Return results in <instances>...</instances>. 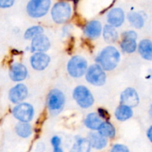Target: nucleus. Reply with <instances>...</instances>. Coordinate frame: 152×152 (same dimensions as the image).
Segmentation results:
<instances>
[{
	"instance_id": "obj_20",
	"label": "nucleus",
	"mask_w": 152,
	"mask_h": 152,
	"mask_svg": "<svg viewBox=\"0 0 152 152\" xmlns=\"http://www.w3.org/2000/svg\"><path fill=\"white\" fill-rule=\"evenodd\" d=\"M133 116L132 108L126 105H121L116 109L115 117L120 121H126Z\"/></svg>"
},
{
	"instance_id": "obj_2",
	"label": "nucleus",
	"mask_w": 152,
	"mask_h": 152,
	"mask_svg": "<svg viewBox=\"0 0 152 152\" xmlns=\"http://www.w3.org/2000/svg\"><path fill=\"white\" fill-rule=\"evenodd\" d=\"M71 7L68 2L59 1L56 3L52 7L51 16L56 23H65L71 18Z\"/></svg>"
},
{
	"instance_id": "obj_23",
	"label": "nucleus",
	"mask_w": 152,
	"mask_h": 152,
	"mask_svg": "<svg viewBox=\"0 0 152 152\" xmlns=\"http://www.w3.org/2000/svg\"><path fill=\"white\" fill-rule=\"evenodd\" d=\"M15 130H16V133L17 134L18 136L22 138L28 137L32 134V128H31V125L28 124V123L20 122V123H17L15 127Z\"/></svg>"
},
{
	"instance_id": "obj_6",
	"label": "nucleus",
	"mask_w": 152,
	"mask_h": 152,
	"mask_svg": "<svg viewBox=\"0 0 152 152\" xmlns=\"http://www.w3.org/2000/svg\"><path fill=\"white\" fill-rule=\"evenodd\" d=\"M86 80L94 86H100L106 81V74L99 65H92L87 69L86 74Z\"/></svg>"
},
{
	"instance_id": "obj_12",
	"label": "nucleus",
	"mask_w": 152,
	"mask_h": 152,
	"mask_svg": "<svg viewBox=\"0 0 152 152\" xmlns=\"http://www.w3.org/2000/svg\"><path fill=\"white\" fill-rule=\"evenodd\" d=\"M50 60L48 55L43 52H37L31 56V64L34 70L43 71L48 66Z\"/></svg>"
},
{
	"instance_id": "obj_18",
	"label": "nucleus",
	"mask_w": 152,
	"mask_h": 152,
	"mask_svg": "<svg viewBox=\"0 0 152 152\" xmlns=\"http://www.w3.org/2000/svg\"><path fill=\"white\" fill-rule=\"evenodd\" d=\"M140 54L146 60H152V42L149 39L140 41L138 45Z\"/></svg>"
},
{
	"instance_id": "obj_31",
	"label": "nucleus",
	"mask_w": 152,
	"mask_h": 152,
	"mask_svg": "<svg viewBox=\"0 0 152 152\" xmlns=\"http://www.w3.org/2000/svg\"><path fill=\"white\" fill-rule=\"evenodd\" d=\"M149 114H150V117H151L152 119V105L151 106V108H150V110H149Z\"/></svg>"
},
{
	"instance_id": "obj_9",
	"label": "nucleus",
	"mask_w": 152,
	"mask_h": 152,
	"mask_svg": "<svg viewBox=\"0 0 152 152\" xmlns=\"http://www.w3.org/2000/svg\"><path fill=\"white\" fill-rule=\"evenodd\" d=\"M137 35L134 31H128L123 34V40L120 43V46L123 51L128 53H132L136 50V39Z\"/></svg>"
},
{
	"instance_id": "obj_25",
	"label": "nucleus",
	"mask_w": 152,
	"mask_h": 152,
	"mask_svg": "<svg viewBox=\"0 0 152 152\" xmlns=\"http://www.w3.org/2000/svg\"><path fill=\"white\" fill-rule=\"evenodd\" d=\"M128 19L130 23L136 28H141L144 25V19L140 13L131 12L128 14Z\"/></svg>"
},
{
	"instance_id": "obj_3",
	"label": "nucleus",
	"mask_w": 152,
	"mask_h": 152,
	"mask_svg": "<svg viewBox=\"0 0 152 152\" xmlns=\"http://www.w3.org/2000/svg\"><path fill=\"white\" fill-rule=\"evenodd\" d=\"M50 7V0H30L27 4V13L32 18L44 16Z\"/></svg>"
},
{
	"instance_id": "obj_29",
	"label": "nucleus",
	"mask_w": 152,
	"mask_h": 152,
	"mask_svg": "<svg viewBox=\"0 0 152 152\" xmlns=\"http://www.w3.org/2000/svg\"><path fill=\"white\" fill-rule=\"evenodd\" d=\"M14 3V0H0V8H8Z\"/></svg>"
},
{
	"instance_id": "obj_22",
	"label": "nucleus",
	"mask_w": 152,
	"mask_h": 152,
	"mask_svg": "<svg viewBox=\"0 0 152 152\" xmlns=\"http://www.w3.org/2000/svg\"><path fill=\"white\" fill-rule=\"evenodd\" d=\"M91 145L85 138L77 137L71 152H90Z\"/></svg>"
},
{
	"instance_id": "obj_4",
	"label": "nucleus",
	"mask_w": 152,
	"mask_h": 152,
	"mask_svg": "<svg viewBox=\"0 0 152 152\" xmlns=\"http://www.w3.org/2000/svg\"><path fill=\"white\" fill-rule=\"evenodd\" d=\"M67 68L68 74L71 77L74 78H80L87 71V61L82 56H75L70 59Z\"/></svg>"
},
{
	"instance_id": "obj_7",
	"label": "nucleus",
	"mask_w": 152,
	"mask_h": 152,
	"mask_svg": "<svg viewBox=\"0 0 152 152\" xmlns=\"http://www.w3.org/2000/svg\"><path fill=\"white\" fill-rule=\"evenodd\" d=\"M65 104V96L61 91L53 89L48 96V106L51 112H59Z\"/></svg>"
},
{
	"instance_id": "obj_28",
	"label": "nucleus",
	"mask_w": 152,
	"mask_h": 152,
	"mask_svg": "<svg viewBox=\"0 0 152 152\" xmlns=\"http://www.w3.org/2000/svg\"><path fill=\"white\" fill-rule=\"evenodd\" d=\"M111 152H130L129 151L128 147L126 145H122V144H116L114 145L112 149L111 150Z\"/></svg>"
},
{
	"instance_id": "obj_8",
	"label": "nucleus",
	"mask_w": 152,
	"mask_h": 152,
	"mask_svg": "<svg viewBox=\"0 0 152 152\" xmlns=\"http://www.w3.org/2000/svg\"><path fill=\"white\" fill-rule=\"evenodd\" d=\"M34 110L28 103H20L13 109V115L16 120L23 123H28L34 117Z\"/></svg>"
},
{
	"instance_id": "obj_19",
	"label": "nucleus",
	"mask_w": 152,
	"mask_h": 152,
	"mask_svg": "<svg viewBox=\"0 0 152 152\" xmlns=\"http://www.w3.org/2000/svg\"><path fill=\"white\" fill-rule=\"evenodd\" d=\"M102 123L101 117L97 113H91L86 117L85 125L86 127L91 130H98Z\"/></svg>"
},
{
	"instance_id": "obj_26",
	"label": "nucleus",
	"mask_w": 152,
	"mask_h": 152,
	"mask_svg": "<svg viewBox=\"0 0 152 152\" xmlns=\"http://www.w3.org/2000/svg\"><path fill=\"white\" fill-rule=\"evenodd\" d=\"M43 33V28L40 26H33L29 28L28 29L26 30L25 33V38L26 39H34V37H37V36L42 34Z\"/></svg>"
},
{
	"instance_id": "obj_14",
	"label": "nucleus",
	"mask_w": 152,
	"mask_h": 152,
	"mask_svg": "<svg viewBox=\"0 0 152 152\" xmlns=\"http://www.w3.org/2000/svg\"><path fill=\"white\" fill-rule=\"evenodd\" d=\"M50 42L49 39L44 34H40L34 37L31 42V51L44 52L49 49Z\"/></svg>"
},
{
	"instance_id": "obj_10",
	"label": "nucleus",
	"mask_w": 152,
	"mask_h": 152,
	"mask_svg": "<svg viewBox=\"0 0 152 152\" xmlns=\"http://www.w3.org/2000/svg\"><path fill=\"white\" fill-rule=\"evenodd\" d=\"M139 102L140 99L137 92L132 88H128L121 94L120 96L121 105L132 108V107H136L139 104Z\"/></svg>"
},
{
	"instance_id": "obj_1",
	"label": "nucleus",
	"mask_w": 152,
	"mask_h": 152,
	"mask_svg": "<svg viewBox=\"0 0 152 152\" xmlns=\"http://www.w3.org/2000/svg\"><path fill=\"white\" fill-rule=\"evenodd\" d=\"M120 54L117 48L113 46L105 48L97 57V62L104 71H112L119 63Z\"/></svg>"
},
{
	"instance_id": "obj_30",
	"label": "nucleus",
	"mask_w": 152,
	"mask_h": 152,
	"mask_svg": "<svg viewBox=\"0 0 152 152\" xmlns=\"http://www.w3.org/2000/svg\"><path fill=\"white\" fill-rule=\"evenodd\" d=\"M147 136H148V138L149 139V140L152 142V126L148 129V132H147Z\"/></svg>"
},
{
	"instance_id": "obj_15",
	"label": "nucleus",
	"mask_w": 152,
	"mask_h": 152,
	"mask_svg": "<svg viewBox=\"0 0 152 152\" xmlns=\"http://www.w3.org/2000/svg\"><path fill=\"white\" fill-rule=\"evenodd\" d=\"M108 22L113 27H120L123 25L125 20V14L121 8H113L108 14Z\"/></svg>"
},
{
	"instance_id": "obj_27",
	"label": "nucleus",
	"mask_w": 152,
	"mask_h": 152,
	"mask_svg": "<svg viewBox=\"0 0 152 152\" xmlns=\"http://www.w3.org/2000/svg\"><path fill=\"white\" fill-rule=\"evenodd\" d=\"M51 145L53 147V152H63L61 148V139L58 136H54L51 139Z\"/></svg>"
},
{
	"instance_id": "obj_16",
	"label": "nucleus",
	"mask_w": 152,
	"mask_h": 152,
	"mask_svg": "<svg viewBox=\"0 0 152 152\" xmlns=\"http://www.w3.org/2000/svg\"><path fill=\"white\" fill-rule=\"evenodd\" d=\"M102 31V25L99 21H91L86 25L85 28V34L88 37L96 39L99 37Z\"/></svg>"
},
{
	"instance_id": "obj_17",
	"label": "nucleus",
	"mask_w": 152,
	"mask_h": 152,
	"mask_svg": "<svg viewBox=\"0 0 152 152\" xmlns=\"http://www.w3.org/2000/svg\"><path fill=\"white\" fill-rule=\"evenodd\" d=\"M88 140L91 146L96 149H102L106 146L107 142H108L106 138L99 134V133H94V132L89 134Z\"/></svg>"
},
{
	"instance_id": "obj_21",
	"label": "nucleus",
	"mask_w": 152,
	"mask_h": 152,
	"mask_svg": "<svg viewBox=\"0 0 152 152\" xmlns=\"http://www.w3.org/2000/svg\"><path fill=\"white\" fill-rule=\"evenodd\" d=\"M98 133L105 138H113L116 134V130L114 126L110 123L102 122V123L98 129Z\"/></svg>"
},
{
	"instance_id": "obj_24",
	"label": "nucleus",
	"mask_w": 152,
	"mask_h": 152,
	"mask_svg": "<svg viewBox=\"0 0 152 152\" xmlns=\"http://www.w3.org/2000/svg\"><path fill=\"white\" fill-rule=\"evenodd\" d=\"M104 39L108 42H115L118 39V33L115 28L110 25H106L103 29Z\"/></svg>"
},
{
	"instance_id": "obj_13",
	"label": "nucleus",
	"mask_w": 152,
	"mask_h": 152,
	"mask_svg": "<svg viewBox=\"0 0 152 152\" xmlns=\"http://www.w3.org/2000/svg\"><path fill=\"white\" fill-rule=\"evenodd\" d=\"M10 78L14 82H20L25 80L28 76V70L26 67L21 63L12 64L9 70Z\"/></svg>"
},
{
	"instance_id": "obj_11",
	"label": "nucleus",
	"mask_w": 152,
	"mask_h": 152,
	"mask_svg": "<svg viewBox=\"0 0 152 152\" xmlns=\"http://www.w3.org/2000/svg\"><path fill=\"white\" fill-rule=\"evenodd\" d=\"M28 91L24 84H17L9 91V99L13 103L18 104L28 96Z\"/></svg>"
},
{
	"instance_id": "obj_5",
	"label": "nucleus",
	"mask_w": 152,
	"mask_h": 152,
	"mask_svg": "<svg viewBox=\"0 0 152 152\" xmlns=\"http://www.w3.org/2000/svg\"><path fill=\"white\" fill-rule=\"evenodd\" d=\"M73 96L77 104L83 108H89L94 102L93 95L86 86H79L75 88Z\"/></svg>"
}]
</instances>
